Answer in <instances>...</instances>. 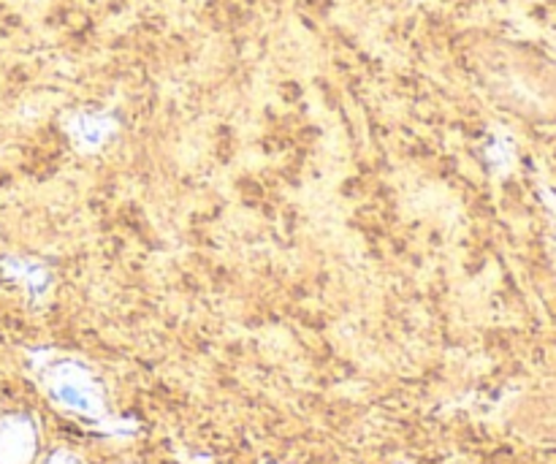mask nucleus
<instances>
[{"mask_svg":"<svg viewBox=\"0 0 556 464\" xmlns=\"http://www.w3.org/2000/svg\"><path fill=\"white\" fill-rule=\"evenodd\" d=\"M114 130H117V123H114L109 114L79 112L68 123L71 141L76 145V150H85V152H92L98 150V147L106 145V141L114 136Z\"/></svg>","mask_w":556,"mask_h":464,"instance_id":"obj_3","label":"nucleus"},{"mask_svg":"<svg viewBox=\"0 0 556 464\" xmlns=\"http://www.w3.org/2000/svg\"><path fill=\"white\" fill-rule=\"evenodd\" d=\"M43 389L47 397L63 411L85 418H101L106 413L103 386L85 364L74 359H60L43 369Z\"/></svg>","mask_w":556,"mask_h":464,"instance_id":"obj_1","label":"nucleus"},{"mask_svg":"<svg viewBox=\"0 0 556 464\" xmlns=\"http://www.w3.org/2000/svg\"><path fill=\"white\" fill-rule=\"evenodd\" d=\"M38 435L33 418L22 413L0 418V464H27L36 456Z\"/></svg>","mask_w":556,"mask_h":464,"instance_id":"obj_2","label":"nucleus"},{"mask_svg":"<svg viewBox=\"0 0 556 464\" xmlns=\"http://www.w3.org/2000/svg\"><path fill=\"white\" fill-rule=\"evenodd\" d=\"M43 464H79V460H76L71 451H54V454L49 456V460Z\"/></svg>","mask_w":556,"mask_h":464,"instance_id":"obj_4","label":"nucleus"}]
</instances>
